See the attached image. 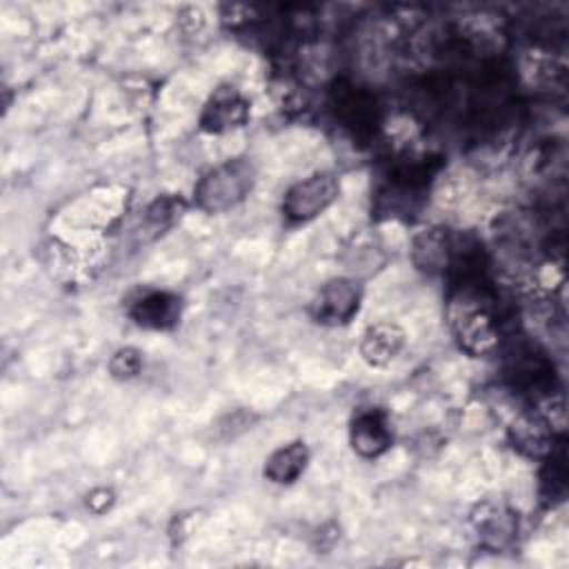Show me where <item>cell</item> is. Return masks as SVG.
<instances>
[{
  "instance_id": "1",
  "label": "cell",
  "mask_w": 569,
  "mask_h": 569,
  "mask_svg": "<svg viewBox=\"0 0 569 569\" xmlns=\"http://www.w3.org/2000/svg\"><path fill=\"white\" fill-rule=\"evenodd\" d=\"M447 318L458 347L473 356L485 358L500 347V313L496 293L487 278L451 284Z\"/></svg>"
},
{
  "instance_id": "2",
  "label": "cell",
  "mask_w": 569,
  "mask_h": 569,
  "mask_svg": "<svg viewBox=\"0 0 569 569\" xmlns=\"http://www.w3.org/2000/svg\"><path fill=\"white\" fill-rule=\"evenodd\" d=\"M256 182V167L249 158H231L209 169L193 189L196 204L207 213H222L240 204Z\"/></svg>"
},
{
  "instance_id": "3",
  "label": "cell",
  "mask_w": 569,
  "mask_h": 569,
  "mask_svg": "<svg viewBox=\"0 0 569 569\" xmlns=\"http://www.w3.org/2000/svg\"><path fill=\"white\" fill-rule=\"evenodd\" d=\"M340 193V182L329 171H318L287 189L282 216L289 224H302L327 211Z\"/></svg>"
},
{
  "instance_id": "4",
  "label": "cell",
  "mask_w": 569,
  "mask_h": 569,
  "mask_svg": "<svg viewBox=\"0 0 569 569\" xmlns=\"http://www.w3.org/2000/svg\"><path fill=\"white\" fill-rule=\"evenodd\" d=\"M362 287L353 278L327 280L309 302V316L322 327L349 325L360 311Z\"/></svg>"
},
{
  "instance_id": "5",
  "label": "cell",
  "mask_w": 569,
  "mask_h": 569,
  "mask_svg": "<svg viewBox=\"0 0 569 569\" xmlns=\"http://www.w3.org/2000/svg\"><path fill=\"white\" fill-rule=\"evenodd\" d=\"M129 318L149 331H169L180 322L182 300L167 289H140L127 302Z\"/></svg>"
},
{
  "instance_id": "6",
  "label": "cell",
  "mask_w": 569,
  "mask_h": 569,
  "mask_svg": "<svg viewBox=\"0 0 569 569\" xmlns=\"http://www.w3.org/2000/svg\"><path fill=\"white\" fill-rule=\"evenodd\" d=\"M251 113L249 100L240 89L231 84H222L211 91L202 111H200V129L207 133H227L247 124Z\"/></svg>"
},
{
  "instance_id": "7",
  "label": "cell",
  "mask_w": 569,
  "mask_h": 569,
  "mask_svg": "<svg viewBox=\"0 0 569 569\" xmlns=\"http://www.w3.org/2000/svg\"><path fill=\"white\" fill-rule=\"evenodd\" d=\"M349 442L351 449L362 458L382 456L393 442L387 413L380 407L358 409L349 422Z\"/></svg>"
},
{
  "instance_id": "8",
  "label": "cell",
  "mask_w": 569,
  "mask_h": 569,
  "mask_svg": "<svg viewBox=\"0 0 569 569\" xmlns=\"http://www.w3.org/2000/svg\"><path fill=\"white\" fill-rule=\"evenodd\" d=\"M471 525L480 542L493 551L507 549L518 533V518L511 509L496 502H480L471 513Z\"/></svg>"
},
{
  "instance_id": "9",
  "label": "cell",
  "mask_w": 569,
  "mask_h": 569,
  "mask_svg": "<svg viewBox=\"0 0 569 569\" xmlns=\"http://www.w3.org/2000/svg\"><path fill=\"white\" fill-rule=\"evenodd\" d=\"M407 342V333L391 320H378L369 325L360 336V356L369 367H387L398 358Z\"/></svg>"
},
{
  "instance_id": "10",
  "label": "cell",
  "mask_w": 569,
  "mask_h": 569,
  "mask_svg": "<svg viewBox=\"0 0 569 569\" xmlns=\"http://www.w3.org/2000/svg\"><path fill=\"white\" fill-rule=\"evenodd\" d=\"M509 440L520 453L529 458H547L556 447V431L542 416L525 413L511 422Z\"/></svg>"
},
{
  "instance_id": "11",
  "label": "cell",
  "mask_w": 569,
  "mask_h": 569,
  "mask_svg": "<svg viewBox=\"0 0 569 569\" xmlns=\"http://www.w3.org/2000/svg\"><path fill=\"white\" fill-rule=\"evenodd\" d=\"M336 116L353 136L373 133L376 127V102L362 89H342L336 96Z\"/></svg>"
},
{
  "instance_id": "12",
  "label": "cell",
  "mask_w": 569,
  "mask_h": 569,
  "mask_svg": "<svg viewBox=\"0 0 569 569\" xmlns=\"http://www.w3.org/2000/svg\"><path fill=\"white\" fill-rule=\"evenodd\" d=\"M309 465V449L302 440L278 447L262 467V476L273 485H293Z\"/></svg>"
},
{
  "instance_id": "13",
  "label": "cell",
  "mask_w": 569,
  "mask_h": 569,
  "mask_svg": "<svg viewBox=\"0 0 569 569\" xmlns=\"http://www.w3.org/2000/svg\"><path fill=\"white\" fill-rule=\"evenodd\" d=\"M184 207L187 204H184V200L180 196H160V198H156L147 207V211H144V227H147V231L162 233L176 220H180Z\"/></svg>"
},
{
  "instance_id": "14",
  "label": "cell",
  "mask_w": 569,
  "mask_h": 569,
  "mask_svg": "<svg viewBox=\"0 0 569 569\" xmlns=\"http://www.w3.org/2000/svg\"><path fill=\"white\" fill-rule=\"evenodd\" d=\"M142 371V353L133 347H120L109 358V373L116 380H131Z\"/></svg>"
},
{
  "instance_id": "15",
  "label": "cell",
  "mask_w": 569,
  "mask_h": 569,
  "mask_svg": "<svg viewBox=\"0 0 569 569\" xmlns=\"http://www.w3.org/2000/svg\"><path fill=\"white\" fill-rule=\"evenodd\" d=\"M113 502H116V493L109 487H96L87 493V507L98 516L107 513L113 507Z\"/></svg>"
}]
</instances>
